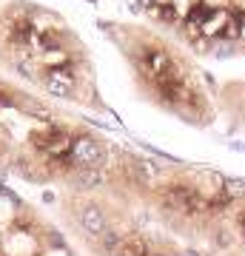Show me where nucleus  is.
I'll use <instances>...</instances> for the list:
<instances>
[{"mask_svg": "<svg viewBox=\"0 0 245 256\" xmlns=\"http://www.w3.org/2000/svg\"><path fill=\"white\" fill-rule=\"evenodd\" d=\"M80 228H83V234L91 236V239H97L103 230L109 228V220H106V214H103V208L97 202H89V205L80 208Z\"/></svg>", "mask_w": 245, "mask_h": 256, "instance_id": "7ed1b4c3", "label": "nucleus"}, {"mask_svg": "<svg viewBox=\"0 0 245 256\" xmlns=\"http://www.w3.org/2000/svg\"><path fill=\"white\" fill-rule=\"evenodd\" d=\"M231 242H234V236H231L228 230H219V234H217V245H219V248H228Z\"/></svg>", "mask_w": 245, "mask_h": 256, "instance_id": "423d86ee", "label": "nucleus"}, {"mask_svg": "<svg viewBox=\"0 0 245 256\" xmlns=\"http://www.w3.org/2000/svg\"><path fill=\"white\" fill-rule=\"evenodd\" d=\"M236 222H239V228H242V234H245V208L239 210V216H236Z\"/></svg>", "mask_w": 245, "mask_h": 256, "instance_id": "0eeeda50", "label": "nucleus"}, {"mask_svg": "<svg viewBox=\"0 0 245 256\" xmlns=\"http://www.w3.org/2000/svg\"><path fill=\"white\" fill-rule=\"evenodd\" d=\"M0 66L37 82L52 97H80L86 74L83 48L63 18L43 6L26 0L0 6Z\"/></svg>", "mask_w": 245, "mask_h": 256, "instance_id": "f257e3e1", "label": "nucleus"}, {"mask_svg": "<svg viewBox=\"0 0 245 256\" xmlns=\"http://www.w3.org/2000/svg\"><path fill=\"white\" fill-rule=\"evenodd\" d=\"M72 156L77 168H103L106 165V148L100 140L89 137V134H77L72 142Z\"/></svg>", "mask_w": 245, "mask_h": 256, "instance_id": "f03ea898", "label": "nucleus"}, {"mask_svg": "<svg viewBox=\"0 0 245 256\" xmlns=\"http://www.w3.org/2000/svg\"><path fill=\"white\" fill-rule=\"evenodd\" d=\"M151 256H165V254H151Z\"/></svg>", "mask_w": 245, "mask_h": 256, "instance_id": "6e6552de", "label": "nucleus"}, {"mask_svg": "<svg viewBox=\"0 0 245 256\" xmlns=\"http://www.w3.org/2000/svg\"><path fill=\"white\" fill-rule=\"evenodd\" d=\"M222 191L231 196V200H245V180H239V176H228V180H222Z\"/></svg>", "mask_w": 245, "mask_h": 256, "instance_id": "20e7f679", "label": "nucleus"}, {"mask_svg": "<svg viewBox=\"0 0 245 256\" xmlns=\"http://www.w3.org/2000/svg\"><path fill=\"white\" fill-rule=\"evenodd\" d=\"M228 202H234V200L222 191V194H217V196H211L208 200V210H222V208H228Z\"/></svg>", "mask_w": 245, "mask_h": 256, "instance_id": "39448f33", "label": "nucleus"}, {"mask_svg": "<svg viewBox=\"0 0 245 256\" xmlns=\"http://www.w3.org/2000/svg\"><path fill=\"white\" fill-rule=\"evenodd\" d=\"M114 256H126V254H114Z\"/></svg>", "mask_w": 245, "mask_h": 256, "instance_id": "1a4fd4ad", "label": "nucleus"}]
</instances>
